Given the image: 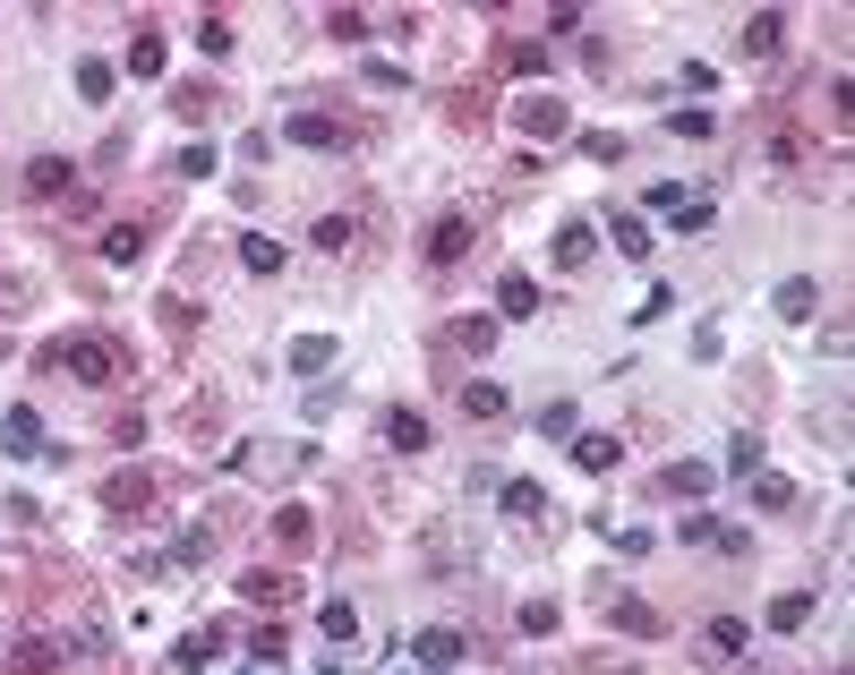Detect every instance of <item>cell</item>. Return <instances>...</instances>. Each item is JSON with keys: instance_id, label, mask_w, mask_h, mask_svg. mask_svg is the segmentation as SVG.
Listing matches in <instances>:
<instances>
[{"instance_id": "36", "label": "cell", "mask_w": 855, "mask_h": 675, "mask_svg": "<svg viewBox=\"0 0 855 675\" xmlns=\"http://www.w3.org/2000/svg\"><path fill=\"white\" fill-rule=\"evenodd\" d=\"M326 34H334V43H360V34H368V18H360V9H334V18H326Z\"/></svg>"}, {"instance_id": "29", "label": "cell", "mask_w": 855, "mask_h": 675, "mask_svg": "<svg viewBox=\"0 0 855 675\" xmlns=\"http://www.w3.org/2000/svg\"><path fill=\"white\" fill-rule=\"evenodd\" d=\"M608 231H616V249H625V257H642V249H651V223H642V214H608Z\"/></svg>"}, {"instance_id": "33", "label": "cell", "mask_w": 855, "mask_h": 675, "mask_svg": "<svg viewBox=\"0 0 855 675\" xmlns=\"http://www.w3.org/2000/svg\"><path fill=\"white\" fill-rule=\"evenodd\" d=\"M411 650H420L428 667H454V658H462V642H454V633H420V642H411Z\"/></svg>"}, {"instance_id": "15", "label": "cell", "mask_w": 855, "mask_h": 675, "mask_svg": "<svg viewBox=\"0 0 855 675\" xmlns=\"http://www.w3.org/2000/svg\"><path fill=\"white\" fill-rule=\"evenodd\" d=\"M445 334H454L462 351H479V359H488L496 342H505V334H496V317H454V325H445Z\"/></svg>"}, {"instance_id": "13", "label": "cell", "mask_w": 855, "mask_h": 675, "mask_svg": "<svg viewBox=\"0 0 855 675\" xmlns=\"http://www.w3.org/2000/svg\"><path fill=\"white\" fill-rule=\"evenodd\" d=\"M530 308H539V283L530 274H505L496 283V317H530Z\"/></svg>"}, {"instance_id": "22", "label": "cell", "mask_w": 855, "mask_h": 675, "mask_svg": "<svg viewBox=\"0 0 855 675\" xmlns=\"http://www.w3.org/2000/svg\"><path fill=\"white\" fill-rule=\"evenodd\" d=\"M240 265H249V274H274V265H283V240L249 231V240H240Z\"/></svg>"}, {"instance_id": "23", "label": "cell", "mask_w": 855, "mask_h": 675, "mask_svg": "<svg viewBox=\"0 0 855 675\" xmlns=\"http://www.w3.org/2000/svg\"><path fill=\"white\" fill-rule=\"evenodd\" d=\"M240 590H249V599H274V608H292V599H299V581H292V573H249Z\"/></svg>"}, {"instance_id": "9", "label": "cell", "mask_w": 855, "mask_h": 675, "mask_svg": "<svg viewBox=\"0 0 855 675\" xmlns=\"http://www.w3.org/2000/svg\"><path fill=\"white\" fill-rule=\"evenodd\" d=\"M701 642L719 650V658H745V650H753V624H745V615H710V633H701Z\"/></svg>"}, {"instance_id": "5", "label": "cell", "mask_w": 855, "mask_h": 675, "mask_svg": "<svg viewBox=\"0 0 855 675\" xmlns=\"http://www.w3.org/2000/svg\"><path fill=\"white\" fill-rule=\"evenodd\" d=\"M292 137H299V146H351L360 129H351V120H334V112H299Z\"/></svg>"}, {"instance_id": "25", "label": "cell", "mask_w": 855, "mask_h": 675, "mask_svg": "<svg viewBox=\"0 0 855 675\" xmlns=\"http://www.w3.org/2000/svg\"><path fill=\"white\" fill-rule=\"evenodd\" d=\"M326 359H334V334H299V342H292V368H299V377H317Z\"/></svg>"}, {"instance_id": "31", "label": "cell", "mask_w": 855, "mask_h": 675, "mask_svg": "<svg viewBox=\"0 0 855 675\" xmlns=\"http://www.w3.org/2000/svg\"><path fill=\"white\" fill-rule=\"evenodd\" d=\"M77 95H86V103L112 95V61H77Z\"/></svg>"}, {"instance_id": "12", "label": "cell", "mask_w": 855, "mask_h": 675, "mask_svg": "<svg viewBox=\"0 0 855 675\" xmlns=\"http://www.w3.org/2000/svg\"><path fill=\"white\" fill-rule=\"evenodd\" d=\"M608 615H616L625 633H642V642H658V633H667V615H658L651 599H616V608H608Z\"/></svg>"}, {"instance_id": "30", "label": "cell", "mask_w": 855, "mask_h": 675, "mask_svg": "<svg viewBox=\"0 0 855 675\" xmlns=\"http://www.w3.org/2000/svg\"><path fill=\"white\" fill-rule=\"evenodd\" d=\"M658 487H667V496H701V487H710V471H701V462H676Z\"/></svg>"}, {"instance_id": "40", "label": "cell", "mask_w": 855, "mask_h": 675, "mask_svg": "<svg viewBox=\"0 0 855 675\" xmlns=\"http://www.w3.org/2000/svg\"><path fill=\"white\" fill-rule=\"evenodd\" d=\"M198 43L205 52H231V18H198Z\"/></svg>"}, {"instance_id": "38", "label": "cell", "mask_w": 855, "mask_h": 675, "mask_svg": "<svg viewBox=\"0 0 855 675\" xmlns=\"http://www.w3.org/2000/svg\"><path fill=\"white\" fill-rule=\"evenodd\" d=\"M667 129H676V137H719V120H710V112H676Z\"/></svg>"}, {"instance_id": "19", "label": "cell", "mask_w": 855, "mask_h": 675, "mask_svg": "<svg viewBox=\"0 0 855 675\" xmlns=\"http://www.w3.org/2000/svg\"><path fill=\"white\" fill-rule=\"evenodd\" d=\"M505 514H514V521H539V514H548V487H539V479H514V487H505Z\"/></svg>"}, {"instance_id": "16", "label": "cell", "mask_w": 855, "mask_h": 675, "mask_svg": "<svg viewBox=\"0 0 855 675\" xmlns=\"http://www.w3.org/2000/svg\"><path fill=\"white\" fill-rule=\"evenodd\" d=\"M386 445H394V453H420V445H428V419H420V411H386Z\"/></svg>"}, {"instance_id": "39", "label": "cell", "mask_w": 855, "mask_h": 675, "mask_svg": "<svg viewBox=\"0 0 855 675\" xmlns=\"http://www.w3.org/2000/svg\"><path fill=\"white\" fill-rule=\"evenodd\" d=\"M539 436H573V402H548L539 411Z\"/></svg>"}, {"instance_id": "3", "label": "cell", "mask_w": 855, "mask_h": 675, "mask_svg": "<svg viewBox=\"0 0 855 675\" xmlns=\"http://www.w3.org/2000/svg\"><path fill=\"white\" fill-rule=\"evenodd\" d=\"M471 240H479V231H471V214H445V223L428 231V265H436V274H445V265H462V257H471Z\"/></svg>"}, {"instance_id": "21", "label": "cell", "mask_w": 855, "mask_h": 675, "mask_svg": "<svg viewBox=\"0 0 855 675\" xmlns=\"http://www.w3.org/2000/svg\"><path fill=\"white\" fill-rule=\"evenodd\" d=\"M129 68H137V77H163V34H155V27H137V43H129Z\"/></svg>"}, {"instance_id": "1", "label": "cell", "mask_w": 855, "mask_h": 675, "mask_svg": "<svg viewBox=\"0 0 855 675\" xmlns=\"http://www.w3.org/2000/svg\"><path fill=\"white\" fill-rule=\"evenodd\" d=\"M52 368H68L77 386H120V377H129V351H120L112 334H68L61 351H52Z\"/></svg>"}, {"instance_id": "18", "label": "cell", "mask_w": 855, "mask_h": 675, "mask_svg": "<svg viewBox=\"0 0 855 675\" xmlns=\"http://www.w3.org/2000/svg\"><path fill=\"white\" fill-rule=\"evenodd\" d=\"M573 462H582V471H616L625 445H616V436H573Z\"/></svg>"}, {"instance_id": "11", "label": "cell", "mask_w": 855, "mask_h": 675, "mask_svg": "<svg viewBox=\"0 0 855 675\" xmlns=\"http://www.w3.org/2000/svg\"><path fill=\"white\" fill-rule=\"evenodd\" d=\"M146 257V223H112L103 231V265H137Z\"/></svg>"}, {"instance_id": "14", "label": "cell", "mask_w": 855, "mask_h": 675, "mask_svg": "<svg viewBox=\"0 0 855 675\" xmlns=\"http://www.w3.org/2000/svg\"><path fill=\"white\" fill-rule=\"evenodd\" d=\"M770 624H779V633H804V624H813V590H779V599H770Z\"/></svg>"}, {"instance_id": "24", "label": "cell", "mask_w": 855, "mask_h": 675, "mask_svg": "<svg viewBox=\"0 0 855 675\" xmlns=\"http://www.w3.org/2000/svg\"><path fill=\"white\" fill-rule=\"evenodd\" d=\"M283 650H292L283 624H257V633H249V658H257V667H283Z\"/></svg>"}, {"instance_id": "17", "label": "cell", "mask_w": 855, "mask_h": 675, "mask_svg": "<svg viewBox=\"0 0 855 675\" xmlns=\"http://www.w3.org/2000/svg\"><path fill=\"white\" fill-rule=\"evenodd\" d=\"M317 249H326V257H351V249H360V223H351V214H326V223H317Z\"/></svg>"}, {"instance_id": "2", "label": "cell", "mask_w": 855, "mask_h": 675, "mask_svg": "<svg viewBox=\"0 0 855 675\" xmlns=\"http://www.w3.org/2000/svg\"><path fill=\"white\" fill-rule=\"evenodd\" d=\"M27 197H43V205H77V162L68 155H34L27 162Z\"/></svg>"}, {"instance_id": "41", "label": "cell", "mask_w": 855, "mask_h": 675, "mask_svg": "<svg viewBox=\"0 0 855 675\" xmlns=\"http://www.w3.org/2000/svg\"><path fill=\"white\" fill-rule=\"evenodd\" d=\"M616 675H633V667H616Z\"/></svg>"}, {"instance_id": "10", "label": "cell", "mask_w": 855, "mask_h": 675, "mask_svg": "<svg viewBox=\"0 0 855 675\" xmlns=\"http://www.w3.org/2000/svg\"><path fill=\"white\" fill-rule=\"evenodd\" d=\"M223 642H231L223 624H205V633H189V642L171 650V667H180V675H198V667H205V658H214V650H223Z\"/></svg>"}, {"instance_id": "37", "label": "cell", "mask_w": 855, "mask_h": 675, "mask_svg": "<svg viewBox=\"0 0 855 675\" xmlns=\"http://www.w3.org/2000/svg\"><path fill=\"white\" fill-rule=\"evenodd\" d=\"M317 624H326V633H334V642H351V633H360V615H351V608H342V599H334V608H326V615H317Z\"/></svg>"}, {"instance_id": "7", "label": "cell", "mask_w": 855, "mask_h": 675, "mask_svg": "<svg viewBox=\"0 0 855 675\" xmlns=\"http://www.w3.org/2000/svg\"><path fill=\"white\" fill-rule=\"evenodd\" d=\"M274 539L292 547V556H308V547H317V514H308V505H283V514H274Z\"/></svg>"}, {"instance_id": "20", "label": "cell", "mask_w": 855, "mask_h": 675, "mask_svg": "<svg viewBox=\"0 0 855 675\" xmlns=\"http://www.w3.org/2000/svg\"><path fill=\"white\" fill-rule=\"evenodd\" d=\"M591 249H599L591 223H564V231H557V265H564V274H573V265H591Z\"/></svg>"}, {"instance_id": "34", "label": "cell", "mask_w": 855, "mask_h": 675, "mask_svg": "<svg viewBox=\"0 0 855 675\" xmlns=\"http://www.w3.org/2000/svg\"><path fill=\"white\" fill-rule=\"evenodd\" d=\"M505 68H514V77H539V68H548V52H539V43H505Z\"/></svg>"}, {"instance_id": "6", "label": "cell", "mask_w": 855, "mask_h": 675, "mask_svg": "<svg viewBox=\"0 0 855 675\" xmlns=\"http://www.w3.org/2000/svg\"><path fill=\"white\" fill-rule=\"evenodd\" d=\"M103 505H112V514H146V505H155V479H146V471H120V479L103 487Z\"/></svg>"}, {"instance_id": "8", "label": "cell", "mask_w": 855, "mask_h": 675, "mask_svg": "<svg viewBox=\"0 0 855 675\" xmlns=\"http://www.w3.org/2000/svg\"><path fill=\"white\" fill-rule=\"evenodd\" d=\"M779 43H788V18H779V9H761V18H745V52H753V61H770Z\"/></svg>"}, {"instance_id": "32", "label": "cell", "mask_w": 855, "mask_h": 675, "mask_svg": "<svg viewBox=\"0 0 855 675\" xmlns=\"http://www.w3.org/2000/svg\"><path fill=\"white\" fill-rule=\"evenodd\" d=\"M462 411H471V419H496V411H505V386H488V377H479V386L462 393Z\"/></svg>"}, {"instance_id": "4", "label": "cell", "mask_w": 855, "mask_h": 675, "mask_svg": "<svg viewBox=\"0 0 855 675\" xmlns=\"http://www.w3.org/2000/svg\"><path fill=\"white\" fill-rule=\"evenodd\" d=\"M514 129L539 137V146H557V137H564V103H557V95H530L522 112H514Z\"/></svg>"}, {"instance_id": "35", "label": "cell", "mask_w": 855, "mask_h": 675, "mask_svg": "<svg viewBox=\"0 0 855 675\" xmlns=\"http://www.w3.org/2000/svg\"><path fill=\"white\" fill-rule=\"evenodd\" d=\"M753 505H761V514H788L795 487H788V479H753Z\"/></svg>"}, {"instance_id": "27", "label": "cell", "mask_w": 855, "mask_h": 675, "mask_svg": "<svg viewBox=\"0 0 855 675\" xmlns=\"http://www.w3.org/2000/svg\"><path fill=\"white\" fill-rule=\"evenodd\" d=\"M9 675H61V650H52V642H27L18 658H9Z\"/></svg>"}, {"instance_id": "26", "label": "cell", "mask_w": 855, "mask_h": 675, "mask_svg": "<svg viewBox=\"0 0 855 675\" xmlns=\"http://www.w3.org/2000/svg\"><path fill=\"white\" fill-rule=\"evenodd\" d=\"M0 436H9L18 453H43V419H34V411H9V419H0Z\"/></svg>"}, {"instance_id": "28", "label": "cell", "mask_w": 855, "mask_h": 675, "mask_svg": "<svg viewBox=\"0 0 855 675\" xmlns=\"http://www.w3.org/2000/svg\"><path fill=\"white\" fill-rule=\"evenodd\" d=\"M813 308H822V291H813V283H804V274H795V283L779 291V317H795V325H804V317H813Z\"/></svg>"}]
</instances>
